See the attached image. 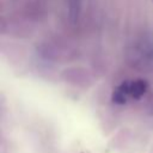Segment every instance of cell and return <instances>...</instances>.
<instances>
[{
    "mask_svg": "<svg viewBox=\"0 0 153 153\" xmlns=\"http://www.w3.org/2000/svg\"><path fill=\"white\" fill-rule=\"evenodd\" d=\"M148 90L145 79H131L122 81L112 91V102L116 104H126L129 100H139Z\"/></svg>",
    "mask_w": 153,
    "mask_h": 153,
    "instance_id": "obj_1",
    "label": "cell"
},
{
    "mask_svg": "<svg viewBox=\"0 0 153 153\" xmlns=\"http://www.w3.org/2000/svg\"><path fill=\"white\" fill-rule=\"evenodd\" d=\"M152 1H153V0H152Z\"/></svg>",
    "mask_w": 153,
    "mask_h": 153,
    "instance_id": "obj_2",
    "label": "cell"
}]
</instances>
